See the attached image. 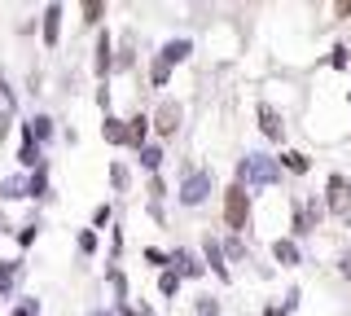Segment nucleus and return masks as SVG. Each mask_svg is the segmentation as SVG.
I'll return each mask as SVG.
<instances>
[{
	"instance_id": "b1692460",
	"label": "nucleus",
	"mask_w": 351,
	"mask_h": 316,
	"mask_svg": "<svg viewBox=\"0 0 351 316\" xmlns=\"http://www.w3.org/2000/svg\"><path fill=\"white\" fill-rule=\"evenodd\" d=\"M14 237H18V250H31V246H36V237H40V215H31L22 228H14Z\"/></svg>"
},
{
	"instance_id": "37998d69",
	"label": "nucleus",
	"mask_w": 351,
	"mask_h": 316,
	"mask_svg": "<svg viewBox=\"0 0 351 316\" xmlns=\"http://www.w3.org/2000/svg\"><path fill=\"white\" fill-rule=\"evenodd\" d=\"M88 316H119V312H114V308H93Z\"/></svg>"
},
{
	"instance_id": "e433bc0d",
	"label": "nucleus",
	"mask_w": 351,
	"mask_h": 316,
	"mask_svg": "<svg viewBox=\"0 0 351 316\" xmlns=\"http://www.w3.org/2000/svg\"><path fill=\"white\" fill-rule=\"evenodd\" d=\"M347 62H351V49H343V45H334V53H329V66H334V71H343Z\"/></svg>"
},
{
	"instance_id": "393cba45",
	"label": "nucleus",
	"mask_w": 351,
	"mask_h": 316,
	"mask_svg": "<svg viewBox=\"0 0 351 316\" xmlns=\"http://www.w3.org/2000/svg\"><path fill=\"white\" fill-rule=\"evenodd\" d=\"M171 84V66L162 58H149V88H167Z\"/></svg>"
},
{
	"instance_id": "cd10ccee",
	"label": "nucleus",
	"mask_w": 351,
	"mask_h": 316,
	"mask_svg": "<svg viewBox=\"0 0 351 316\" xmlns=\"http://www.w3.org/2000/svg\"><path fill=\"white\" fill-rule=\"evenodd\" d=\"M9 316H40V299L36 294H22L14 308H9Z\"/></svg>"
},
{
	"instance_id": "f3484780",
	"label": "nucleus",
	"mask_w": 351,
	"mask_h": 316,
	"mask_svg": "<svg viewBox=\"0 0 351 316\" xmlns=\"http://www.w3.org/2000/svg\"><path fill=\"white\" fill-rule=\"evenodd\" d=\"M255 119H259V132H263V141H281V136H285V127H281V114L272 110V106H263V101H259Z\"/></svg>"
},
{
	"instance_id": "a878e982",
	"label": "nucleus",
	"mask_w": 351,
	"mask_h": 316,
	"mask_svg": "<svg viewBox=\"0 0 351 316\" xmlns=\"http://www.w3.org/2000/svg\"><path fill=\"white\" fill-rule=\"evenodd\" d=\"M75 246H80V255L88 259V255H97V246H101V237H97L93 228H80V233H75Z\"/></svg>"
},
{
	"instance_id": "4be33fe9",
	"label": "nucleus",
	"mask_w": 351,
	"mask_h": 316,
	"mask_svg": "<svg viewBox=\"0 0 351 316\" xmlns=\"http://www.w3.org/2000/svg\"><path fill=\"white\" fill-rule=\"evenodd\" d=\"M277 162H281V171H285V176H303V171L312 167V158L299 154V149H285V154H281Z\"/></svg>"
},
{
	"instance_id": "a211bd4d",
	"label": "nucleus",
	"mask_w": 351,
	"mask_h": 316,
	"mask_svg": "<svg viewBox=\"0 0 351 316\" xmlns=\"http://www.w3.org/2000/svg\"><path fill=\"white\" fill-rule=\"evenodd\" d=\"M27 132L36 136V145L44 149L53 136H58V123H53V114H31V119H27Z\"/></svg>"
},
{
	"instance_id": "9b49d317",
	"label": "nucleus",
	"mask_w": 351,
	"mask_h": 316,
	"mask_svg": "<svg viewBox=\"0 0 351 316\" xmlns=\"http://www.w3.org/2000/svg\"><path fill=\"white\" fill-rule=\"evenodd\" d=\"M27 198L31 202H53L58 193H53V176H49V162L36 171H27Z\"/></svg>"
},
{
	"instance_id": "423d86ee",
	"label": "nucleus",
	"mask_w": 351,
	"mask_h": 316,
	"mask_svg": "<svg viewBox=\"0 0 351 316\" xmlns=\"http://www.w3.org/2000/svg\"><path fill=\"white\" fill-rule=\"evenodd\" d=\"M110 71H114V36H110V31H97V45H93V75H97V84H106Z\"/></svg>"
},
{
	"instance_id": "39448f33",
	"label": "nucleus",
	"mask_w": 351,
	"mask_h": 316,
	"mask_svg": "<svg viewBox=\"0 0 351 316\" xmlns=\"http://www.w3.org/2000/svg\"><path fill=\"white\" fill-rule=\"evenodd\" d=\"M321 220H325V206L316 202V198L312 202H294V211H290V237L299 242V237H307Z\"/></svg>"
},
{
	"instance_id": "f8f14e48",
	"label": "nucleus",
	"mask_w": 351,
	"mask_h": 316,
	"mask_svg": "<svg viewBox=\"0 0 351 316\" xmlns=\"http://www.w3.org/2000/svg\"><path fill=\"white\" fill-rule=\"evenodd\" d=\"M14 114H18V93H14V84L0 75V141L9 136V127H14Z\"/></svg>"
},
{
	"instance_id": "7c9ffc66",
	"label": "nucleus",
	"mask_w": 351,
	"mask_h": 316,
	"mask_svg": "<svg viewBox=\"0 0 351 316\" xmlns=\"http://www.w3.org/2000/svg\"><path fill=\"white\" fill-rule=\"evenodd\" d=\"M145 264L154 272H162V268H171V259H167V250H158V246H145Z\"/></svg>"
},
{
	"instance_id": "f704fd0d",
	"label": "nucleus",
	"mask_w": 351,
	"mask_h": 316,
	"mask_svg": "<svg viewBox=\"0 0 351 316\" xmlns=\"http://www.w3.org/2000/svg\"><path fill=\"white\" fill-rule=\"evenodd\" d=\"M145 193H149V202H162V198H167V180H162V176H149Z\"/></svg>"
},
{
	"instance_id": "2f4dec72",
	"label": "nucleus",
	"mask_w": 351,
	"mask_h": 316,
	"mask_svg": "<svg viewBox=\"0 0 351 316\" xmlns=\"http://www.w3.org/2000/svg\"><path fill=\"white\" fill-rule=\"evenodd\" d=\"M101 18H106V5H101V0L84 5V27H101Z\"/></svg>"
},
{
	"instance_id": "412c9836",
	"label": "nucleus",
	"mask_w": 351,
	"mask_h": 316,
	"mask_svg": "<svg viewBox=\"0 0 351 316\" xmlns=\"http://www.w3.org/2000/svg\"><path fill=\"white\" fill-rule=\"evenodd\" d=\"M162 158H167V154H162V145H158V141H149V145L136 154V162L149 171V176H158V171H162Z\"/></svg>"
},
{
	"instance_id": "4468645a",
	"label": "nucleus",
	"mask_w": 351,
	"mask_h": 316,
	"mask_svg": "<svg viewBox=\"0 0 351 316\" xmlns=\"http://www.w3.org/2000/svg\"><path fill=\"white\" fill-rule=\"evenodd\" d=\"M149 141H154V127H149V114H132L128 119V149H136V154H141V149H145L149 145Z\"/></svg>"
},
{
	"instance_id": "bb28decb",
	"label": "nucleus",
	"mask_w": 351,
	"mask_h": 316,
	"mask_svg": "<svg viewBox=\"0 0 351 316\" xmlns=\"http://www.w3.org/2000/svg\"><path fill=\"white\" fill-rule=\"evenodd\" d=\"M176 290H180V277H176L171 268H162L158 272V294H162V299H176Z\"/></svg>"
},
{
	"instance_id": "c03bdc74",
	"label": "nucleus",
	"mask_w": 351,
	"mask_h": 316,
	"mask_svg": "<svg viewBox=\"0 0 351 316\" xmlns=\"http://www.w3.org/2000/svg\"><path fill=\"white\" fill-rule=\"evenodd\" d=\"M263 316H285V312L281 308H263Z\"/></svg>"
},
{
	"instance_id": "6ab92c4d",
	"label": "nucleus",
	"mask_w": 351,
	"mask_h": 316,
	"mask_svg": "<svg viewBox=\"0 0 351 316\" xmlns=\"http://www.w3.org/2000/svg\"><path fill=\"white\" fill-rule=\"evenodd\" d=\"M101 141H106V145H128V119L106 114L101 119Z\"/></svg>"
},
{
	"instance_id": "1a4fd4ad",
	"label": "nucleus",
	"mask_w": 351,
	"mask_h": 316,
	"mask_svg": "<svg viewBox=\"0 0 351 316\" xmlns=\"http://www.w3.org/2000/svg\"><path fill=\"white\" fill-rule=\"evenodd\" d=\"M22 277H27V264H22V259H0V299H18Z\"/></svg>"
},
{
	"instance_id": "58836bf2",
	"label": "nucleus",
	"mask_w": 351,
	"mask_h": 316,
	"mask_svg": "<svg viewBox=\"0 0 351 316\" xmlns=\"http://www.w3.org/2000/svg\"><path fill=\"white\" fill-rule=\"evenodd\" d=\"M97 106H101L106 114H114V110H110V84H97Z\"/></svg>"
},
{
	"instance_id": "2eb2a0df",
	"label": "nucleus",
	"mask_w": 351,
	"mask_h": 316,
	"mask_svg": "<svg viewBox=\"0 0 351 316\" xmlns=\"http://www.w3.org/2000/svg\"><path fill=\"white\" fill-rule=\"evenodd\" d=\"M272 259H277L281 268H299L303 264V246L294 242V237H277V242H272Z\"/></svg>"
},
{
	"instance_id": "ddd939ff",
	"label": "nucleus",
	"mask_w": 351,
	"mask_h": 316,
	"mask_svg": "<svg viewBox=\"0 0 351 316\" xmlns=\"http://www.w3.org/2000/svg\"><path fill=\"white\" fill-rule=\"evenodd\" d=\"M202 255H206V272H215L219 281L233 277V272H228V259H224V246H219V237H202Z\"/></svg>"
},
{
	"instance_id": "ea45409f",
	"label": "nucleus",
	"mask_w": 351,
	"mask_h": 316,
	"mask_svg": "<svg viewBox=\"0 0 351 316\" xmlns=\"http://www.w3.org/2000/svg\"><path fill=\"white\" fill-rule=\"evenodd\" d=\"M338 272L351 281V250H343V255H338Z\"/></svg>"
},
{
	"instance_id": "c756f323",
	"label": "nucleus",
	"mask_w": 351,
	"mask_h": 316,
	"mask_svg": "<svg viewBox=\"0 0 351 316\" xmlns=\"http://www.w3.org/2000/svg\"><path fill=\"white\" fill-rule=\"evenodd\" d=\"M128 167H123V162H110V189H114V193H123L128 189Z\"/></svg>"
},
{
	"instance_id": "20e7f679",
	"label": "nucleus",
	"mask_w": 351,
	"mask_h": 316,
	"mask_svg": "<svg viewBox=\"0 0 351 316\" xmlns=\"http://www.w3.org/2000/svg\"><path fill=\"white\" fill-rule=\"evenodd\" d=\"M180 119H184V106L176 101V97H162V101H158V110L149 114V127H154V136H158V145H162L167 136L180 132Z\"/></svg>"
},
{
	"instance_id": "72a5a7b5",
	"label": "nucleus",
	"mask_w": 351,
	"mask_h": 316,
	"mask_svg": "<svg viewBox=\"0 0 351 316\" xmlns=\"http://www.w3.org/2000/svg\"><path fill=\"white\" fill-rule=\"evenodd\" d=\"M132 62H136V53H132V40H123V49L114 53V71H132Z\"/></svg>"
},
{
	"instance_id": "9d476101",
	"label": "nucleus",
	"mask_w": 351,
	"mask_h": 316,
	"mask_svg": "<svg viewBox=\"0 0 351 316\" xmlns=\"http://www.w3.org/2000/svg\"><path fill=\"white\" fill-rule=\"evenodd\" d=\"M62 14H66L62 5H44V14H40V40H44V49H58V40H62Z\"/></svg>"
},
{
	"instance_id": "f257e3e1",
	"label": "nucleus",
	"mask_w": 351,
	"mask_h": 316,
	"mask_svg": "<svg viewBox=\"0 0 351 316\" xmlns=\"http://www.w3.org/2000/svg\"><path fill=\"white\" fill-rule=\"evenodd\" d=\"M281 162L272 154H246L237 162V180L241 184H259V189H272V184H281Z\"/></svg>"
},
{
	"instance_id": "6e6552de",
	"label": "nucleus",
	"mask_w": 351,
	"mask_h": 316,
	"mask_svg": "<svg viewBox=\"0 0 351 316\" xmlns=\"http://www.w3.org/2000/svg\"><path fill=\"white\" fill-rule=\"evenodd\" d=\"M167 259H171V272H176L180 281H197V277H206V264L193 255V250H184V246L167 250Z\"/></svg>"
},
{
	"instance_id": "dca6fc26",
	"label": "nucleus",
	"mask_w": 351,
	"mask_h": 316,
	"mask_svg": "<svg viewBox=\"0 0 351 316\" xmlns=\"http://www.w3.org/2000/svg\"><path fill=\"white\" fill-rule=\"evenodd\" d=\"M189 53H193V40H167V45H162L158 53H154V58H162V62H167V66L176 71V66H180V62H189Z\"/></svg>"
},
{
	"instance_id": "aec40b11",
	"label": "nucleus",
	"mask_w": 351,
	"mask_h": 316,
	"mask_svg": "<svg viewBox=\"0 0 351 316\" xmlns=\"http://www.w3.org/2000/svg\"><path fill=\"white\" fill-rule=\"evenodd\" d=\"M0 198H5V202H22V198H27V176H22V171L5 176V180H0Z\"/></svg>"
},
{
	"instance_id": "a18cd8bd",
	"label": "nucleus",
	"mask_w": 351,
	"mask_h": 316,
	"mask_svg": "<svg viewBox=\"0 0 351 316\" xmlns=\"http://www.w3.org/2000/svg\"><path fill=\"white\" fill-rule=\"evenodd\" d=\"M347 97H351V93H347Z\"/></svg>"
},
{
	"instance_id": "7ed1b4c3",
	"label": "nucleus",
	"mask_w": 351,
	"mask_h": 316,
	"mask_svg": "<svg viewBox=\"0 0 351 316\" xmlns=\"http://www.w3.org/2000/svg\"><path fill=\"white\" fill-rule=\"evenodd\" d=\"M176 198H180L184 206H202L206 198H211V171H206V167H184Z\"/></svg>"
},
{
	"instance_id": "473e14b6",
	"label": "nucleus",
	"mask_w": 351,
	"mask_h": 316,
	"mask_svg": "<svg viewBox=\"0 0 351 316\" xmlns=\"http://www.w3.org/2000/svg\"><path fill=\"white\" fill-rule=\"evenodd\" d=\"M110 220H114V206H110V202H101V206H97V211H93V224H88V228H93V233H97V228H106Z\"/></svg>"
},
{
	"instance_id": "79ce46f5",
	"label": "nucleus",
	"mask_w": 351,
	"mask_h": 316,
	"mask_svg": "<svg viewBox=\"0 0 351 316\" xmlns=\"http://www.w3.org/2000/svg\"><path fill=\"white\" fill-rule=\"evenodd\" d=\"M145 211H149V215H154V220H158V224H162V220H167V211H162V202H149V206H145Z\"/></svg>"
},
{
	"instance_id": "f03ea898",
	"label": "nucleus",
	"mask_w": 351,
	"mask_h": 316,
	"mask_svg": "<svg viewBox=\"0 0 351 316\" xmlns=\"http://www.w3.org/2000/svg\"><path fill=\"white\" fill-rule=\"evenodd\" d=\"M224 224H228V233H246L250 228V189L241 180L228 184V193H224Z\"/></svg>"
},
{
	"instance_id": "c85d7f7f",
	"label": "nucleus",
	"mask_w": 351,
	"mask_h": 316,
	"mask_svg": "<svg viewBox=\"0 0 351 316\" xmlns=\"http://www.w3.org/2000/svg\"><path fill=\"white\" fill-rule=\"evenodd\" d=\"M219 246H224V259H237V264H241V259H246V242H241L237 233H228V237H224V242H219Z\"/></svg>"
},
{
	"instance_id": "0eeeda50",
	"label": "nucleus",
	"mask_w": 351,
	"mask_h": 316,
	"mask_svg": "<svg viewBox=\"0 0 351 316\" xmlns=\"http://www.w3.org/2000/svg\"><path fill=\"white\" fill-rule=\"evenodd\" d=\"M18 171H22V176H27V171H36V167H44V162H49V158H44V149L36 145V136H31L27 132V123H18Z\"/></svg>"
},
{
	"instance_id": "c9c22d12",
	"label": "nucleus",
	"mask_w": 351,
	"mask_h": 316,
	"mask_svg": "<svg viewBox=\"0 0 351 316\" xmlns=\"http://www.w3.org/2000/svg\"><path fill=\"white\" fill-rule=\"evenodd\" d=\"M197 316H219V299H215V294H202V299H197Z\"/></svg>"
},
{
	"instance_id": "4c0bfd02",
	"label": "nucleus",
	"mask_w": 351,
	"mask_h": 316,
	"mask_svg": "<svg viewBox=\"0 0 351 316\" xmlns=\"http://www.w3.org/2000/svg\"><path fill=\"white\" fill-rule=\"evenodd\" d=\"M119 255H123V224L114 228V237H110V259H119Z\"/></svg>"
},
{
	"instance_id": "a19ab883",
	"label": "nucleus",
	"mask_w": 351,
	"mask_h": 316,
	"mask_svg": "<svg viewBox=\"0 0 351 316\" xmlns=\"http://www.w3.org/2000/svg\"><path fill=\"white\" fill-rule=\"evenodd\" d=\"M299 299H303V294L290 290V294H285V308H281V312H294V308H299Z\"/></svg>"
},
{
	"instance_id": "5701e85b",
	"label": "nucleus",
	"mask_w": 351,
	"mask_h": 316,
	"mask_svg": "<svg viewBox=\"0 0 351 316\" xmlns=\"http://www.w3.org/2000/svg\"><path fill=\"white\" fill-rule=\"evenodd\" d=\"M106 281H110V290H114V303H128V294H132V286H128L123 268H114V264H110V268H106Z\"/></svg>"
}]
</instances>
